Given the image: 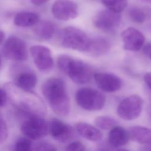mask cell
I'll use <instances>...</instances> for the list:
<instances>
[{
  "instance_id": "cell-26",
  "label": "cell",
  "mask_w": 151,
  "mask_h": 151,
  "mask_svg": "<svg viewBox=\"0 0 151 151\" xmlns=\"http://www.w3.org/2000/svg\"><path fill=\"white\" fill-rule=\"evenodd\" d=\"M34 151H57V149L50 142L41 141L34 146Z\"/></svg>"
},
{
  "instance_id": "cell-28",
  "label": "cell",
  "mask_w": 151,
  "mask_h": 151,
  "mask_svg": "<svg viewBox=\"0 0 151 151\" xmlns=\"http://www.w3.org/2000/svg\"><path fill=\"white\" fill-rule=\"evenodd\" d=\"M8 134V126L5 122L0 118V144L4 142Z\"/></svg>"
},
{
  "instance_id": "cell-23",
  "label": "cell",
  "mask_w": 151,
  "mask_h": 151,
  "mask_svg": "<svg viewBox=\"0 0 151 151\" xmlns=\"http://www.w3.org/2000/svg\"><path fill=\"white\" fill-rule=\"evenodd\" d=\"M102 4L111 11L120 13L127 5V0H101Z\"/></svg>"
},
{
  "instance_id": "cell-15",
  "label": "cell",
  "mask_w": 151,
  "mask_h": 151,
  "mask_svg": "<svg viewBox=\"0 0 151 151\" xmlns=\"http://www.w3.org/2000/svg\"><path fill=\"white\" fill-rule=\"evenodd\" d=\"M128 131L121 126H116L110 129L108 141L110 146L119 147L126 145L129 140Z\"/></svg>"
},
{
  "instance_id": "cell-18",
  "label": "cell",
  "mask_w": 151,
  "mask_h": 151,
  "mask_svg": "<svg viewBox=\"0 0 151 151\" xmlns=\"http://www.w3.org/2000/svg\"><path fill=\"white\" fill-rule=\"evenodd\" d=\"M37 82L36 75L31 71L21 72L15 78V85L19 88L27 91H32Z\"/></svg>"
},
{
  "instance_id": "cell-27",
  "label": "cell",
  "mask_w": 151,
  "mask_h": 151,
  "mask_svg": "<svg viewBox=\"0 0 151 151\" xmlns=\"http://www.w3.org/2000/svg\"><path fill=\"white\" fill-rule=\"evenodd\" d=\"M65 151H88L86 146L80 141L70 143L67 147Z\"/></svg>"
},
{
  "instance_id": "cell-34",
  "label": "cell",
  "mask_w": 151,
  "mask_h": 151,
  "mask_svg": "<svg viewBox=\"0 0 151 151\" xmlns=\"http://www.w3.org/2000/svg\"><path fill=\"white\" fill-rule=\"evenodd\" d=\"M5 37V34L0 29V44L3 41Z\"/></svg>"
},
{
  "instance_id": "cell-6",
  "label": "cell",
  "mask_w": 151,
  "mask_h": 151,
  "mask_svg": "<svg viewBox=\"0 0 151 151\" xmlns=\"http://www.w3.org/2000/svg\"><path fill=\"white\" fill-rule=\"evenodd\" d=\"M76 101L81 108L86 110L98 111L104 107L106 97L103 93L96 89L83 87L77 91Z\"/></svg>"
},
{
  "instance_id": "cell-20",
  "label": "cell",
  "mask_w": 151,
  "mask_h": 151,
  "mask_svg": "<svg viewBox=\"0 0 151 151\" xmlns=\"http://www.w3.org/2000/svg\"><path fill=\"white\" fill-rule=\"evenodd\" d=\"M39 21V16L33 12L24 11L16 15L14 24L19 27H28L35 25Z\"/></svg>"
},
{
  "instance_id": "cell-11",
  "label": "cell",
  "mask_w": 151,
  "mask_h": 151,
  "mask_svg": "<svg viewBox=\"0 0 151 151\" xmlns=\"http://www.w3.org/2000/svg\"><path fill=\"white\" fill-rule=\"evenodd\" d=\"M48 133L55 140L66 143L74 136V130L70 125L60 119L54 118L48 123Z\"/></svg>"
},
{
  "instance_id": "cell-32",
  "label": "cell",
  "mask_w": 151,
  "mask_h": 151,
  "mask_svg": "<svg viewBox=\"0 0 151 151\" xmlns=\"http://www.w3.org/2000/svg\"><path fill=\"white\" fill-rule=\"evenodd\" d=\"M49 0H31V2L35 5H41L45 2H48Z\"/></svg>"
},
{
  "instance_id": "cell-14",
  "label": "cell",
  "mask_w": 151,
  "mask_h": 151,
  "mask_svg": "<svg viewBox=\"0 0 151 151\" xmlns=\"http://www.w3.org/2000/svg\"><path fill=\"white\" fill-rule=\"evenodd\" d=\"M93 76L96 85L103 91L114 92L120 90L122 86V80L113 74L96 73Z\"/></svg>"
},
{
  "instance_id": "cell-29",
  "label": "cell",
  "mask_w": 151,
  "mask_h": 151,
  "mask_svg": "<svg viewBox=\"0 0 151 151\" xmlns=\"http://www.w3.org/2000/svg\"><path fill=\"white\" fill-rule=\"evenodd\" d=\"M7 98L8 96L6 91L0 88V107L4 106L6 104Z\"/></svg>"
},
{
  "instance_id": "cell-36",
  "label": "cell",
  "mask_w": 151,
  "mask_h": 151,
  "mask_svg": "<svg viewBox=\"0 0 151 151\" xmlns=\"http://www.w3.org/2000/svg\"><path fill=\"white\" fill-rule=\"evenodd\" d=\"M117 151H129V150H128L127 149H119Z\"/></svg>"
},
{
  "instance_id": "cell-7",
  "label": "cell",
  "mask_w": 151,
  "mask_h": 151,
  "mask_svg": "<svg viewBox=\"0 0 151 151\" xmlns=\"http://www.w3.org/2000/svg\"><path fill=\"white\" fill-rule=\"evenodd\" d=\"M144 105L143 99L136 94L129 96L122 100L117 107V114L125 120H132L141 114Z\"/></svg>"
},
{
  "instance_id": "cell-3",
  "label": "cell",
  "mask_w": 151,
  "mask_h": 151,
  "mask_svg": "<svg viewBox=\"0 0 151 151\" xmlns=\"http://www.w3.org/2000/svg\"><path fill=\"white\" fill-rule=\"evenodd\" d=\"M59 69L77 84H85L94 76L91 67L84 61L67 55H61L57 59Z\"/></svg>"
},
{
  "instance_id": "cell-1",
  "label": "cell",
  "mask_w": 151,
  "mask_h": 151,
  "mask_svg": "<svg viewBox=\"0 0 151 151\" xmlns=\"http://www.w3.org/2000/svg\"><path fill=\"white\" fill-rule=\"evenodd\" d=\"M42 93L52 111L60 116H67L71 104L64 81L59 78L46 80L41 86Z\"/></svg>"
},
{
  "instance_id": "cell-9",
  "label": "cell",
  "mask_w": 151,
  "mask_h": 151,
  "mask_svg": "<svg viewBox=\"0 0 151 151\" xmlns=\"http://www.w3.org/2000/svg\"><path fill=\"white\" fill-rule=\"evenodd\" d=\"M29 51L35 66L40 71L47 72L52 68L54 61L50 48L44 45H35L30 47Z\"/></svg>"
},
{
  "instance_id": "cell-31",
  "label": "cell",
  "mask_w": 151,
  "mask_h": 151,
  "mask_svg": "<svg viewBox=\"0 0 151 151\" xmlns=\"http://www.w3.org/2000/svg\"><path fill=\"white\" fill-rule=\"evenodd\" d=\"M143 52L151 59V44H149L143 48Z\"/></svg>"
},
{
  "instance_id": "cell-16",
  "label": "cell",
  "mask_w": 151,
  "mask_h": 151,
  "mask_svg": "<svg viewBox=\"0 0 151 151\" xmlns=\"http://www.w3.org/2000/svg\"><path fill=\"white\" fill-rule=\"evenodd\" d=\"M110 42L101 37L90 39L89 44L86 52L94 57H99L106 54L110 49Z\"/></svg>"
},
{
  "instance_id": "cell-4",
  "label": "cell",
  "mask_w": 151,
  "mask_h": 151,
  "mask_svg": "<svg viewBox=\"0 0 151 151\" xmlns=\"http://www.w3.org/2000/svg\"><path fill=\"white\" fill-rule=\"evenodd\" d=\"M60 38L62 47L79 51H86L90 39L84 31L74 27L64 28Z\"/></svg>"
},
{
  "instance_id": "cell-35",
  "label": "cell",
  "mask_w": 151,
  "mask_h": 151,
  "mask_svg": "<svg viewBox=\"0 0 151 151\" xmlns=\"http://www.w3.org/2000/svg\"><path fill=\"white\" fill-rule=\"evenodd\" d=\"M99 151H109V150L107 149H105V148H101L100 149H99Z\"/></svg>"
},
{
  "instance_id": "cell-12",
  "label": "cell",
  "mask_w": 151,
  "mask_h": 151,
  "mask_svg": "<svg viewBox=\"0 0 151 151\" xmlns=\"http://www.w3.org/2000/svg\"><path fill=\"white\" fill-rule=\"evenodd\" d=\"M121 20L120 13L104 9L99 12L94 18V25L103 31H110L117 27Z\"/></svg>"
},
{
  "instance_id": "cell-22",
  "label": "cell",
  "mask_w": 151,
  "mask_h": 151,
  "mask_svg": "<svg viewBox=\"0 0 151 151\" xmlns=\"http://www.w3.org/2000/svg\"><path fill=\"white\" fill-rule=\"evenodd\" d=\"M94 123L97 127L102 130L111 129L117 124V122L114 118L108 116H100L96 117Z\"/></svg>"
},
{
  "instance_id": "cell-17",
  "label": "cell",
  "mask_w": 151,
  "mask_h": 151,
  "mask_svg": "<svg viewBox=\"0 0 151 151\" xmlns=\"http://www.w3.org/2000/svg\"><path fill=\"white\" fill-rule=\"evenodd\" d=\"M76 129L81 137L90 141H100L103 137V134L98 128L85 122L77 123Z\"/></svg>"
},
{
  "instance_id": "cell-21",
  "label": "cell",
  "mask_w": 151,
  "mask_h": 151,
  "mask_svg": "<svg viewBox=\"0 0 151 151\" xmlns=\"http://www.w3.org/2000/svg\"><path fill=\"white\" fill-rule=\"evenodd\" d=\"M34 29V34L38 38L48 40L52 38L55 32L54 24L49 21H42L38 22Z\"/></svg>"
},
{
  "instance_id": "cell-38",
  "label": "cell",
  "mask_w": 151,
  "mask_h": 151,
  "mask_svg": "<svg viewBox=\"0 0 151 151\" xmlns=\"http://www.w3.org/2000/svg\"><path fill=\"white\" fill-rule=\"evenodd\" d=\"M1 57H0V66H1Z\"/></svg>"
},
{
  "instance_id": "cell-5",
  "label": "cell",
  "mask_w": 151,
  "mask_h": 151,
  "mask_svg": "<svg viewBox=\"0 0 151 151\" xmlns=\"http://www.w3.org/2000/svg\"><path fill=\"white\" fill-rule=\"evenodd\" d=\"M24 120L21 123V130L29 139L38 140L48 133V123L42 116L37 114H22Z\"/></svg>"
},
{
  "instance_id": "cell-8",
  "label": "cell",
  "mask_w": 151,
  "mask_h": 151,
  "mask_svg": "<svg viewBox=\"0 0 151 151\" xmlns=\"http://www.w3.org/2000/svg\"><path fill=\"white\" fill-rule=\"evenodd\" d=\"M2 54L6 58L16 61L27 60L28 52L25 42L22 39L12 36L5 42L2 47Z\"/></svg>"
},
{
  "instance_id": "cell-19",
  "label": "cell",
  "mask_w": 151,
  "mask_h": 151,
  "mask_svg": "<svg viewBox=\"0 0 151 151\" xmlns=\"http://www.w3.org/2000/svg\"><path fill=\"white\" fill-rule=\"evenodd\" d=\"M129 138L133 142L143 144L151 143V129L140 126L132 127L128 130Z\"/></svg>"
},
{
  "instance_id": "cell-13",
  "label": "cell",
  "mask_w": 151,
  "mask_h": 151,
  "mask_svg": "<svg viewBox=\"0 0 151 151\" xmlns=\"http://www.w3.org/2000/svg\"><path fill=\"white\" fill-rule=\"evenodd\" d=\"M121 37L123 42L124 49L132 51L140 50L145 40L143 34L133 27H129L124 29L121 33Z\"/></svg>"
},
{
  "instance_id": "cell-33",
  "label": "cell",
  "mask_w": 151,
  "mask_h": 151,
  "mask_svg": "<svg viewBox=\"0 0 151 151\" xmlns=\"http://www.w3.org/2000/svg\"><path fill=\"white\" fill-rule=\"evenodd\" d=\"M139 151H151V143L145 145L144 146L140 148Z\"/></svg>"
},
{
  "instance_id": "cell-25",
  "label": "cell",
  "mask_w": 151,
  "mask_h": 151,
  "mask_svg": "<svg viewBox=\"0 0 151 151\" xmlns=\"http://www.w3.org/2000/svg\"><path fill=\"white\" fill-rule=\"evenodd\" d=\"M129 15L130 19L134 22L142 23L147 17L146 12L141 8L132 7L129 11Z\"/></svg>"
},
{
  "instance_id": "cell-24",
  "label": "cell",
  "mask_w": 151,
  "mask_h": 151,
  "mask_svg": "<svg viewBox=\"0 0 151 151\" xmlns=\"http://www.w3.org/2000/svg\"><path fill=\"white\" fill-rule=\"evenodd\" d=\"M14 151H34V145L31 139L26 137H21L15 141Z\"/></svg>"
},
{
  "instance_id": "cell-37",
  "label": "cell",
  "mask_w": 151,
  "mask_h": 151,
  "mask_svg": "<svg viewBox=\"0 0 151 151\" xmlns=\"http://www.w3.org/2000/svg\"><path fill=\"white\" fill-rule=\"evenodd\" d=\"M141 1L147 2H149V3H151V0H141Z\"/></svg>"
},
{
  "instance_id": "cell-2",
  "label": "cell",
  "mask_w": 151,
  "mask_h": 151,
  "mask_svg": "<svg viewBox=\"0 0 151 151\" xmlns=\"http://www.w3.org/2000/svg\"><path fill=\"white\" fill-rule=\"evenodd\" d=\"M8 97L16 108L22 114H37L42 116L45 113V107L41 100L32 91H27L14 86H8Z\"/></svg>"
},
{
  "instance_id": "cell-30",
  "label": "cell",
  "mask_w": 151,
  "mask_h": 151,
  "mask_svg": "<svg viewBox=\"0 0 151 151\" xmlns=\"http://www.w3.org/2000/svg\"><path fill=\"white\" fill-rule=\"evenodd\" d=\"M143 79L147 87L151 89V72L146 73L143 76Z\"/></svg>"
},
{
  "instance_id": "cell-10",
  "label": "cell",
  "mask_w": 151,
  "mask_h": 151,
  "mask_svg": "<svg viewBox=\"0 0 151 151\" xmlns=\"http://www.w3.org/2000/svg\"><path fill=\"white\" fill-rule=\"evenodd\" d=\"M52 15L58 19L68 21L78 15V6L72 0H56L51 8Z\"/></svg>"
}]
</instances>
